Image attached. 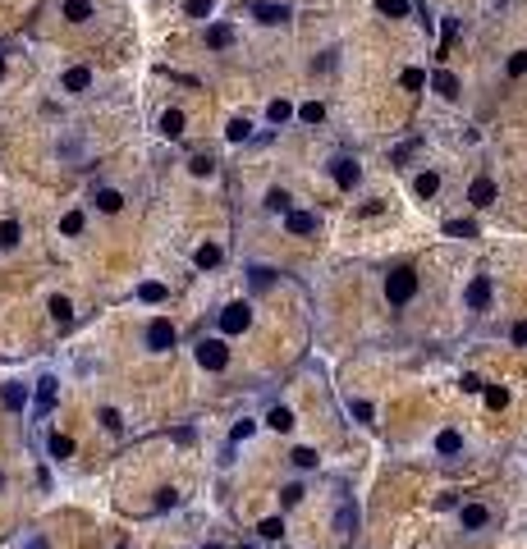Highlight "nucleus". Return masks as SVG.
<instances>
[{
  "label": "nucleus",
  "mask_w": 527,
  "mask_h": 549,
  "mask_svg": "<svg viewBox=\"0 0 527 549\" xmlns=\"http://www.w3.org/2000/svg\"><path fill=\"white\" fill-rule=\"evenodd\" d=\"M385 297H390L395 307L413 302V297H418V274H413V270H390V274H385Z\"/></svg>",
  "instance_id": "obj_1"
},
{
  "label": "nucleus",
  "mask_w": 527,
  "mask_h": 549,
  "mask_svg": "<svg viewBox=\"0 0 527 549\" xmlns=\"http://www.w3.org/2000/svg\"><path fill=\"white\" fill-rule=\"evenodd\" d=\"M198 362H202V371H225V366H230V348L220 339H202L198 343Z\"/></svg>",
  "instance_id": "obj_2"
},
{
  "label": "nucleus",
  "mask_w": 527,
  "mask_h": 549,
  "mask_svg": "<svg viewBox=\"0 0 527 549\" xmlns=\"http://www.w3.org/2000/svg\"><path fill=\"white\" fill-rule=\"evenodd\" d=\"M248 325H253V307L248 302H230V307L220 311V329L225 334H243Z\"/></svg>",
  "instance_id": "obj_3"
},
{
  "label": "nucleus",
  "mask_w": 527,
  "mask_h": 549,
  "mask_svg": "<svg viewBox=\"0 0 527 549\" xmlns=\"http://www.w3.org/2000/svg\"><path fill=\"white\" fill-rule=\"evenodd\" d=\"M147 348H152V352H170V348H175V325H170L165 316L147 325Z\"/></svg>",
  "instance_id": "obj_4"
},
{
  "label": "nucleus",
  "mask_w": 527,
  "mask_h": 549,
  "mask_svg": "<svg viewBox=\"0 0 527 549\" xmlns=\"http://www.w3.org/2000/svg\"><path fill=\"white\" fill-rule=\"evenodd\" d=\"M285 229L294 233V238H308V233H317V215H312V211H289Z\"/></svg>",
  "instance_id": "obj_5"
},
{
  "label": "nucleus",
  "mask_w": 527,
  "mask_h": 549,
  "mask_svg": "<svg viewBox=\"0 0 527 549\" xmlns=\"http://www.w3.org/2000/svg\"><path fill=\"white\" fill-rule=\"evenodd\" d=\"M463 302H468L473 311H486V302H491V279H486V274H477L473 284H468V293H463Z\"/></svg>",
  "instance_id": "obj_6"
},
{
  "label": "nucleus",
  "mask_w": 527,
  "mask_h": 549,
  "mask_svg": "<svg viewBox=\"0 0 527 549\" xmlns=\"http://www.w3.org/2000/svg\"><path fill=\"white\" fill-rule=\"evenodd\" d=\"M0 403L10 407V412H19L23 403H28V384H19V380H10V384H0Z\"/></svg>",
  "instance_id": "obj_7"
},
{
  "label": "nucleus",
  "mask_w": 527,
  "mask_h": 549,
  "mask_svg": "<svg viewBox=\"0 0 527 549\" xmlns=\"http://www.w3.org/2000/svg\"><path fill=\"white\" fill-rule=\"evenodd\" d=\"M253 14H257V23H285V19H289V5H271V0H257Z\"/></svg>",
  "instance_id": "obj_8"
},
{
  "label": "nucleus",
  "mask_w": 527,
  "mask_h": 549,
  "mask_svg": "<svg viewBox=\"0 0 527 549\" xmlns=\"http://www.w3.org/2000/svg\"><path fill=\"white\" fill-rule=\"evenodd\" d=\"M468 202H473V206H491L495 202V183L491 179H477V183L468 188Z\"/></svg>",
  "instance_id": "obj_9"
},
{
  "label": "nucleus",
  "mask_w": 527,
  "mask_h": 549,
  "mask_svg": "<svg viewBox=\"0 0 527 549\" xmlns=\"http://www.w3.org/2000/svg\"><path fill=\"white\" fill-rule=\"evenodd\" d=\"M88 88H92V69L88 65H78V69L65 74V92H88Z\"/></svg>",
  "instance_id": "obj_10"
},
{
  "label": "nucleus",
  "mask_w": 527,
  "mask_h": 549,
  "mask_svg": "<svg viewBox=\"0 0 527 549\" xmlns=\"http://www.w3.org/2000/svg\"><path fill=\"white\" fill-rule=\"evenodd\" d=\"M230 42H234V28H230V23H216V28L207 33V46H211V51H225Z\"/></svg>",
  "instance_id": "obj_11"
},
{
  "label": "nucleus",
  "mask_w": 527,
  "mask_h": 549,
  "mask_svg": "<svg viewBox=\"0 0 527 549\" xmlns=\"http://www.w3.org/2000/svg\"><path fill=\"white\" fill-rule=\"evenodd\" d=\"M358 174H363V170H358L353 161H335V183H340V188H353V183H358Z\"/></svg>",
  "instance_id": "obj_12"
},
{
  "label": "nucleus",
  "mask_w": 527,
  "mask_h": 549,
  "mask_svg": "<svg viewBox=\"0 0 527 549\" xmlns=\"http://www.w3.org/2000/svg\"><path fill=\"white\" fill-rule=\"evenodd\" d=\"M413 188H418V197H422V202L436 197V192H440V174H436V170H427V174H418V183H413Z\"/></svg>",
  "instance_id": "obj_13"
},
{
  "label": "nucleus",
  "mask_w": 527,
  "mask_h": 549,
  "mask_svg": "<svg viewBox=\"0 0 527 549\" xmlns=\"http://www.w3.org/2000/svg\"><path fill=\"white\" fill-rule=\"evenodd\" d=\"M161 133L165 138H179V133H184V110H165L161 115Z\"/></svg>",
  "instance_id": "obj_14"
},
{
  "label": "nucleus",
  "mask_w": 527,
  "mask_h": 549,
  "mask_svg": "<svg viewBox=\"0 0 527 549\" xmlns=\"http://www.w3.org/2000/svg\"><path fill=\"white\" fill-rule=\"evenodd\" d=\"M436 92H440L445 101H454V97H459V78H454L450 69H440V74H436Z\"/></svg>",
  "instance_id": "obj_15"
},
{
  "label": "nucleus",
  "mask_w": 527,
  "mask_h": 549,
  "mask_svg": "<svg viewBox=\"0 0 527 549\" xmlns=\"http://www.w3.org/2000/svg\"><path fill=\"white\" fill-rule=\"evenodd\" d=\"M65 19H69V23L92 19V0H65Z\"/></svg>",
  "instance_id": "obj_16"
},
{
  "label": "nucleus",
  "mask_w": 527,
  "mask_h": 549,
  "mask_svg": "<svg viewBox=\"0 0 527 549\" xmlns=\"http://www.w3.org/2000/svg\"><path fill=\"white\" fill-rule=\"evenodd\" d=\"M220 256H225V252H220L216 243H202V247H198V256H193V261H198L202 270H211V265H220Z\"/></svg>",
  "instance_id": "obj_17"
},
{
  "label": "nucleus",
  "mask_w": 527,
  "mask_h": 549,
  "mask_svg": "<svg viewBox=\"0 0 527 549\" xmlns=\"http://www.w3.org/2000/svg\"><path fill=\"white\" fill-rule=\"evenodd\" d=\"M486 522H491V513L482 504H463V527H486Z\"/></svg>",
  "instance_id": "obj_18"
},
{
  "label": "nucleus",
  "mask_w": 527,
  "mask_h": 549,
  "mask_svg": "<svg viewBox=\"0 0 527 549\" xmlns=\"http://www.w3.org/2000/svg\"><path fill=\"white\" fill-rule=\"evenodd\" d=\"M436 449L440 453H459L463 449V435H459V430H440V435H436Z\"/></svg>",
  "instance_id": "obj_19"
},
{
  "label": "nucleus",
  "mask_w": 527,
  "mask_h": 549,
  "mask_svg": "<svg viewBox=\"0 0 527 549\" xmlns=\"http://www.w3.org/2000/svg\"><path fill=\"white\" fill-rule=\"evenodd\" d=\"M51 403H55V380L46 375V380H37V407H42V412H51Z\"/></svg>",
  "instance_id": "obj_20"
},
{
  "label": "nucleus",
  "mask_w": 527,
  "mask_h": 549,
  "mask_svg": "<svg viewBox=\"0 0 527 549\" xmlns=\"http://www.w3.org/2000/svg\"><path fill=\"white\" fill-rule=\"evenodd\" d=\"M376 10L385 19H408V0H376Z\"/></svg>",
  "instance_id": "obj_21"
},
{
  "label": "nucleus",
  "mask_w": 527,
  "mask_h": 549,
  "mask_svg": "<svg viewBox=\"0 0 527 549\" xmlns=\"http://www.w3.org/2000/svg\"><path fill=\"white\" fill-rule=\"evenodd\" d=\"M51 316H55V325H69V320H74V307H69V297H51Z\"/></svg>",
  "instance_id": "obj_22"
},
{
  "label": "nucleus",
  "mask_w": 527,
  "mask_h": 549,
  "mask_svg": "<svg viewBox=\"0 0 527 549\" xmlns=\"http://www.w3.org/2000/svg\"><path fill=\"white\" fill-rule=\"evenodd\" d=\"M97 206H101V211H110V215H115V211L124 206V197H120V192H115V188H101V192H97Z\"/></svg>",
  "instance_id": "obj_23"
},
{
  "label": "nucleus",
  "mask_w": 527,
  "mask_h": 549,
  "mask_svg": "<svg viewBox=\"0 0 527 549\" xmlns=\"http://www.w3.org/2000/svg\"><path fill=\"white\" fill-rule=\"evenodd\" d=\"M298 120H303V124H321V120H326V106H321V101H308V106L298 110Z\"/></svg>",
  "instance_id": "obj_24"
},
{
  "label": "nucleus",
  "mask_w": 527,
  "mask_h": 549,
  "mask_svg": "<svg viewBox=\"0 0 527 549\" xmlns=\"http://www.w3.org/2000/svg\"><path fill=\"white\" fill-rule=\"evenodd\" d=\"M211 10H216V0H188V5H184V14H188V19H207Z\"/></svg>",
  "instance_id": "obj_25"
},
{
  "label": "nucleus",
  "mask_w": 527,
  "mask_h": 549,
  "mask_svg": "<svg viewBox=\"0 0 527 549\" xmlns=\"http://www.w3.org/2000/svg\"><path fill=\"white\" fill-rule=\"evenodd\" d=\"M60 233H69V238H74V233H83V211H69V215L60 220Z\"/></svg>",
  "instance_id": "obj_26"
},
{
  "label": "nucleus",
  "mask_w": 527,
  "mask_h": 549,
  "mask_svg": "<svg viewBox=\"0 0 527 549\" xmlns=\"http://www.w3.org/2000/svg\"><path fill=\"white\" fill-rule=\"evenodd\" d=\"M266 421H271V430H289V426H294V412H289V407H275Z\"/></svg>",
  "instance_id": "obj_27"
},
{
  "label": "nucleus",
  "mask_w": 527,
  "mask_h": 549,
  "mask_svg": "<svg viewBox=\"0 0 527 549\" xmlns=\"http://www.w3.org/2000/svg\"><path fill=\"white\" fill-rule=\"evenodd\" d=\"M19 243V220H5L0 224V247H14Z\"/></svg>",
  "instance_id": "obj_28"
},
{
  "label": "nucleus",
  "mask_w": 527,
  "mask_h": 549,
  "mask_svg": "<svg viewBox=\"0 0 527 549\" xmlns=\"http://www.w3.org/2000/svg\"><path fill=\"white\" fill-rule=\"evenodd\" d=\"M138 297H143V302H165V284H156V279H152V284L138 288Z\"/></svg>",
  "instance_id": "obj_29"
},
{
  "label": "nucleus",
  "mask_w": 527,
  "mask_h": 549,
  "mask_svg": "<svg viewBox=\"0 0 527 549\" xmlns=\"http://www.w3.org/2000/svg\"><path fill=\"white\" fill-rule=\"evenodd\" d=\"M266 115H271V124H285L289 115H294V106H289V101H271V110H266Z\"/></svg>",
  "instance_id": "obj_30"
},
{
  "label": "nucleus",
  "mask_w": 527,
  "mask_h": 549,
  "mask_svg": "<svg viewBox=\"0 0 527 549\" xmlns=\"http://www.w3.org/2000/svg\"><path fill=\"white\" fill-rule=\"evenodd\" d=\"M257 531H262L266 540H280V536H285V522H280V517H266V522H262Z\"/></svg>",
  "instance_id": "obj_31"
},
{
  "label": "nucleus",
  "mask_w": 527,
  "mask_h": 549,
  "mask_svg": "<svg viewBox=\"0 0 527 549\" xmlns=\"http://www.w3.org/2000/svg\"><path fill=\"white\" fill-rule=\"evenodd\" d=\"M51 453L55 458H69V453H74V439L69 435H51Z\"/></svg>",
  "instance_id": "obj_32"
},
{
  "label": "nucleus",
  "mask_w": 527,
  "mask_h": 549,
  "mask_svg": "<svg viewBox=\"0 0 527 549\" xmlns=\"http://www.w3.org/2000/svg\"><path fill=\"white\" fill-rule=\"evenodd\" d=\"M509 74H514V78L527 74V51H514V55H509Z\"/></svg>",
  "instance_id": "obj_33"
},
{
  "label": "nucleus",
  "mask_w": 527,
  "mask_h": 549,
  "mask_svg": "<svg viewBox=\"0 0 527 549\" xmlns=\"http://www.w3.org/2000/svg\"><path fill=\"white\" fill-rule=\"evenodd\" d=\"M188 170H193V174H211V170H216V161H211V156H193V161H188Z\"/></svg>",
  "instance_id": "obj_34"
},
{
  "label": "nucleus",
  "mask_w": 527,
  "mask_h": 549,
  "mask_svg": "<svg viewBox=\"0 0 527 549\" xmlns=\"http://www.w3.org/2000/svg\"><path fill=\"white\" fill-rule=\"evenodd\" d=\"M422 83H427V74H422V69H404V88L408 92H418Z\"/></svg>",
  "instance_id": "obj_35"
},
{
  "label": "nucleus",
  "mask_w": 527,
  "mask_h": 549,
  "mask_svg": "<svg viewBox=\"0 0 527 549\" xmlns=\"http://www.w3.org/2000/svg\"><path fill=\"white\" fill-rule=\"evenodd\" d=\"M248 133H253V124H248V120H234V124H230V142H243Z\"/></svg>",
  "instance_id": "obj_36"
},
{
  "label": "nucleus",
  "mask_w": 527,
  "mask_h": 549,
  "mask_svg": "<svg viewBox=\"0 0 527 549\" xmlns=\"http://www.w3.org/2000/svg\"><path fill=\"white\" fill-rule=\"evenodd\" d=\"M445 229H450L454 238H473V233H477L473 224H463V220H450V224H445Z\"/></svg>",
  "instance_id": "obj_37"
},
{
  "label": "nucleus",
  "mask_w": 527,
  "mask_h": 549,
  "mask_svg": "<svg viewBox=\"0 0 527 549\" xmlns=\"http://www.w3.org/2000/svg\"><path fill=\"white\" fill-rule=\"evenodd\" d=\"M505 403H509V394H505V389H486V407H495V412H500Z\"/></svg>",
  "instance_id": "obj_38"
},
{
  "label": "nucleus",
  "mask_w": 527,
  "mask_h": 549,
  "mask_svg": "<svg viewBox=\"0 0 527 549\" xmlns=\"http://www.w3.org/2000/svg\"><path fill=\"white\" fill-rule=\"evenodd\" d=\"M298 499H303V485H285V494H280V504H285V508H294Z\"/></svg>",
  "instance_id": "obj_39"
},
{
  "label": "nucleus",
  "mask_w": 527,
  "mask_h": 549,
  "mask_svg": "<svg viewBox=\"0 0 527 549\" xmlns=\"http://www.w3.org/2000/svg\"><path fill=\"white\" fill-rule=\"evenodd\" d=\"M101 426H106V430H120L124 421H120V412H115V407H106V412H101Z\"/></svg>",
  "instance_id": "obj_40"
},
{
  "label": "nucleus",
  "mask_w": 527,
  "mask_h": 549,
  "mask_svg": "<svg viewBox=\"0 0 527 549\" xmlns=\"http://www.w3.org/2000/svg\"><path fill=\"white\" fill-rule=\"evenodd\" d=\"M294 462H298V467H317V449H298Z\"/></svg>",
  "instance_id": "obj_41"
},
{
  "label": "nucleus",
  "mask_w": 527,
  "mask_h": 549,
  "mask_svg": "<svg viewBox=\"0 0 527 549\" xmlns=\"http://www.w3.org/2000/svg\"><path fill=\"white\" fill-rule=\"evenodd\" d=\"M418 147H422V142H404V147H399V151H395V165H404V161H408V156L418 151Z\"/></svg>",
  "instance_id": "obj_42"
},
{
  "label": "nucleus",
  "mask_w": 527,
  "mask_h": 549,
  "mask_svg": "<svg viewBox=\"0 0 527 549\" xmlns=\"http://www.w3.org/2000/svg\"><path fill=\"white\" fill-rule=\"evenodd\" d=\"M266 206H271V211H289V197H285V192H271V202H266Z\"/></svg>",
  "instance_id": "obj_43"
},
{
  "label": "nucleus",
  "mask_w": 527,
  "mask_h": 549,
  "mask_svg": "<svg viewBox=\"0 0 527 549\" xmlns=\"http://www.w3.org/2000/svg\"><path fill=\"white\" fill-rule=\"evenodd\" d=\"M353 517H358V513H353V508L344 504V508H340V531H349V527H353Z\"/></svg>",
  "instance_id": "obj_44"
},
{
  "label": "nucleus",
  "mask_w": 527,
  "mask_h": 549,
  "mask_svg": "<svg viewBox=\"0 0 527 549\" xmlns=\"http://www.w3.org/2000/svg\"><path fill=\"white\" fill-rule=\"evenodd\" d=\"M253 284L266 288V284H271V270H262V265H257V270H253Z\"/></svg>",
  "instance_id": "obj_45"
},
{
  "label": "nucleus",
  "mask_w": 527,
  "mask_h": 549,
  "mask_svg": "<svg viewBox=\"0 0 527 549\" xmlns=\"http://www.w3.org/2000/svg\"><path fill=\"white\" fill-rule=\"evenodd\" d=\"M514 343H527V320H518V325H514Z\"/></svg>",
  "instance_id": "obj_46"
},
{
  "label": "nucleus",
  "mask_w": 527,
  "mask_h": 549,
  "mask_svg": "<svg viewBox=\"0 0 527 549\" xmlns=\"http://www.w3.org/2000/svg\"><path fill=\"white\" fill-rule=\"evenodd\" d=\"M23 549H51V545H46V536H28V545H23Z\"/></svg>",
  "instance_id": "obj_47"
},
{
  "label": "nucleus",
  "mask_w": 527,
  "mask_h": 549,
  "mask_svg": "<svg viewBox=\"0 0 527 549\" xmlns=\"http://www.w3.org/2000/svg\"><path fill=\"white\" fill-rule=\"evenodd\" d=\"M0 78H5V60H0Z\"/></svg>",
  "instance_id": "obj_48"
},
{
  "label": "nucleus",
  "mask_w": 527,
  "mask_h": 549,
  "mask_svg": "<svg viewBox=\"0 0 527 549\" xmlns=\"http://www.w3.org/2000/svg\"><path fill=\"white\" fill-rule=\"evenodd\" d=\"M120 549H124V545H120Z\"/></svg>",
  "instance_id": "obj_49"
}]
</instances>
